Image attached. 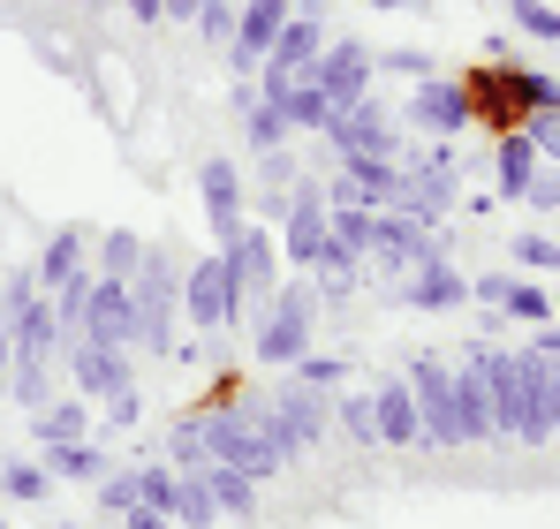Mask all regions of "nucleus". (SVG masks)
I'll return each mask as SVG.
<instances>
[{
    "label": "nucleus",
    "mask_w": 560,
    "mask_h": 529,
    "mask_svg": "<svg viewBox=\"0 0 560 529\" xmlns=\"http://www.w3.org/2000/svg\"><path fill=\"white\" fill-rule=\"evenodd\" d=\"M334 432H349L357 446H378V409H372V393L341 386V393H334Z\"/></svg>",
    "instance_id": "473e14b6"
},
{
    "label": "nucleus",
    "mask_w": 560,
    "mask_h": 529,
    "mask_svg": "<svg viewBox=\"0 0 560 529\" xmlns=\"http://www.w3.org/2000/svg\"><path fill=\"white\" fill-rule=\"evenodd\" d=\"M31 295H38V280H31V272H15V280H8V287H0V310H8V318H15V310H23V303H31Z\"/></svg>",
    "instance_id": "864d4df0"
},
{
    "label": "nucleus",
    "mask_w": 560,
    "mask_h": 529,
    "mask_svg": "<svg viewBox=\"0 0 560 529\" xmlns=\"http://www.w3.org/2000/svg\"><path fill=\"white\" fill-rule=\"evenodd\" d=\"M8 355H15V326H8V310H0V378H8Z\"/></svg>",
    "instance_id": "6e6d98bb"
},
{
    "label": "nucleus",
    "mask_w": 560,
    "mask_h": 529,
    "mask_svg": "<svg viewBox=\"0 0 560 529\" xmlns=\"http://www.w3.org/2000/svg\"><path fill=\"white\" fill-rule=\"evenodd\" d=\"M235 15H243V0H205V8L189 15V31H197L205 46H228V38H235Z\"/></svg>",
    "instance_id": "58836bf2"
},
{
    "label": "nucleus",
    "mask_w": 560,
    "mask_h": 529,
    "mask_svg": "<svg viewBox=\"0 0 560 529\" xmlns=\"http://www.w3.org/2000/svg\"><path fill=\"white\" fill-rule=\"evenodd\" d=\"M92 492H98V507H106V515H129V507H137V499H144V469H137V461H129V469H121V461H114V469H106V477H98Z\"/></svg>",
    "instance_id": "f704fd0d"
},
{
    "label": "nucleus",
    "mask_w": 560,
    "mask_h": 529,
    "mask_svg": "<svg viewBox=\"0 0 560 529\" xmlns=\"http://www.w3.org/2000/svg\"><path fill=\"white\" fill-rule=\"evenodd\" d=\"M266 401H273V416H280V424H288V439H295V454L326 446V424H334V393H318V386L288 378V386H273Z\"/></svg>",
    "instance_id": "2eb2a0df"
},
{
    "label": "nucleus",
    "mask_w": 560,
    "mask_h": 529,
    "mask_svg": "<svg viewBox=\"0 0 560 529\" xmlns=\"http://www.w3.org/2000/svg\"><path fill=\"white\" fill-rule=\"evenodd\" d=\"M341 175L357 181V197H364V204H378V212L401 197V160H341Z\"/></svg>",
    "instance_id": "c85d7f7f"
},
{
    "label": "nucleus",
    "mask_w": 560,
    "mask_h": 529,
    "mask_svg": "<svg viewBox=\"0 0 560 529\" xmlns=\"http://www.w3.org/2000/svg\"><path fill=\"white\" fill-rule=\"evenodd\" d=\"M54 371L61 363H8V401L31 416V409H46L54 401Z\"/></svg>",
    "instance_id": "2f4dec72"
},
{
    "label": "nucleus",
    "mask_w": 560,
    "mask_h": 529,
    "mask_svg": "<svg viewBox=\"0 0 560 529\" xmlns=\"http://www.w3.org/2000/svg\"><path fill=\"white\" fill-rule=\"evenodd\" d=\"M523 204H530V212H560V167H538L530 189H523Z\"/></svg>",
    "instance_id": "09e8293b"
},
{
    "label": "nucleus",
    "mask_w": 560,
    "mask_h": 529,
    "mask_svg": "<svg viewBox=\"0 0 560 529\" xmlns=\"http://www.w3.org/2000/svg\"><path fill=\"white\" fill-rule=\"evenodd\" d=\"M455 439H463V446H500V424H492V386H485L477 355L455 363Z\"/></svg>",
    "instance_id": "f3484780"
},
{
    "label": "nucleus",
    "mask_w": 560,
    "mask_h": 529,
    "mask_svg": "<svg viewBox=\"0 0 560 529\" xmlns=\"http://www.w3.org/2000/svg\"><path fill=\"white\" fill-rule=\"evenodd\" d=\"M401 121H417L424 137H463L469 121H477V114H469V84L463 77H440V69L417 77V91L401 98Z\"/></svg>",
    "instance_id": "1a4fd4ad"
},
{
    "label": "nucleus",
    "mask_w": 560,
    "mask_h": 529,
    "mask_svg": "<svg viewBox=\"0 0 560 529\" xmlns=\"http://www.w3.org/2000/svg\"><path fill=\"white\" fill-rule=\"evenodd\" d=\"M69 272H84V220H69V227H54L46 235V250L31 264V280H38V295H54Z\"/></svg>",
    "instance_id": "5701e85b"
},
{
    "label": "nucleus",
    "mask_w": 560,
    "mask_h": 529,
    "mask_svg": "<svg viewBox=\"0 0 560 529\" xmlns=\"http://www.w3.org/2000/svg\"><path fill=\"white\" fill-rule=\"evenodd\" d=\"M197 8H205V0H167V23H189Z\"/></svg>",
    "instance_id": "4d7b16f0"
},
{
    "label": "nucleus",
    "mask_w": 560,
    "mask_h": 529,
    "mask_svg": "<svg viewBox=\"0 0 560 529\" xmlns=\"http://www.w3.org/2000/svg\"><path fill=\"white\" fill-rule=\"evenodd\" d=\"M508 61V54H500ZM500 61H477L463 84H469V114L500 137V129H523V106H515V91H508V77H500Z\"/></svg>",
    "instance_id": "6ab92c4d"
},
{
    "label": "nucleus",
    "mask_w": 560,
    "mask_h": 529,
    "mask_svg": "<svg viewBox=\"0 0 560 529\" xmlns=\"http://www.w3.org/2000/svg\"><path fill=\"white\" fill-rule=\"evenodd\" d=\"M508 15H515V31H530V38H560V8H546V0H508Z\"/></svg>",
    "instance_id": "37998d69"
},
{
    "label": "nucleus",
    "mask_w": 560,
    "mask_h": 529,
    "mask_svg": "<svg viewBox=\"0 0 560 529\" xmlns=\"http://www.w3.org/2000/svg\"><path fill=\"white\" fill-rule=\"evenodd\" d=\"M440 250V227H424V220H409V212H378V235H372V258H364V272H378L386 287H401L409 280V264H424Z\"/></svg>",
    "instance_id": "423d86ee"
},
{
    "label": "nucleus",
    "mask_w": 560,
    "mask_h": 529,
    "mask_svg": "<svg viewBox=\"0 0 560 529\" xmlns=\"http://www.w3.org/2000/svg\"><path fill=\"white\" fill-rule=\"evenodd\" d=\"M288 15H295V0H243V15H235V38L220 46L235 77H258V61L273 54V38H280V23H288Z\"/></svg>",
    "instance_id": "9d476101"
},
{
    "label": "nucleus",
    "mask_w": 560,
    "mask_h": 529,
    "mask_svg": "<svg viewBox=\"0 0 560 529\" xmlns=\"http://www.w3.org/2000/svg\"><path fill=\"white\" fill-rule=\"evenodd\" d=\"M508 318H530V326H553V295L546 287H530V280H508V303H500Z\"/></svg>",
    "instance_id": "ea45409f"
},
{
    "label": "nucleus",
    "mask_w": 560,
    "mask_h": 529,
    "mask_svg": "<svg viewBox=\"0 0 560 529\" xmlns=\"http://www.w3.org/2000/svg\"><path fill=\"white\" fill-rule=\"evenodd\" d=\"M243 137H250V152H280L295 129H288V114H280V106H266V98H258V106L243 114Z\"/></svg>",
    "instance_id": "e433bc0d"
},
{
    "label": "nucleus",
    "mask_w": 560,
    "mask_h": 529,
    "mask_svg": "<svg viewBox=\"0 0 560 529\" xmlns=\"http://www.w3.org/2000/svg\"><path fill=\"white\" fill-rule=\"evenodd\" d=\"M266 106H280V114H288V129H303V137H318V129L334 121V98L311 84V77H295V84L280 91V98H266Z\"/></svg>",
    "instance_id": "bb28decb"
},
{
    "label": "nucleus",
    "mask_w": 560,
    "mask_h": 529,
    "mask_svg": "<svg viewBox=\"0 0 560 529\" xmlns=\"http://www.w3.org/2000/svg\"><path fill=\"white\" fill-rule=\"evenodd\" d=\"M401 378H409V393H417V424H424V446H432V454L463 446V439H455V371H447L440 355H417Z\"/></svg>",
    "instance_id": "6e6552de"
},
{
    "label": "nucleus",
    "mask_w": 560,
    "mask_h": 529,
    "mask_svg": "<svg viewBox=\"0 0 560 529\" xmlns=\"http://www.w3.org/2000/svg\"><path fill=\"white\" fill-rule=\"evenodd\" d=\"M326 137V152H334V167L341 160H401V121L386 114V98H349V106H334V121L318 129Z\"/></svg>",
    "instance_id": "20e7f679"
},
{
    "label": "nucleus",
    "mask_w": 560,
    "mask_h": 529,
    "mask_svg": "<svg viewBox=\"0 0 560 529\" xmlns=\"http://www.w3.org/2000/svg\"><path fill=\"white\" fill-rule=\"evenodd\" d=\"M183 318L197 333H228V326H243V310H235V287H228V264L220 250H205L197 264H183Z\"/></svg>",
    "instance_id": "0eeeda50"
},
{
    "label": "nucleus",
    "mask_w": 560,
    "mask_h": 529,
    "mask_svg": "<svg viewBox=\"0 0 560 529\" xmlns=\"http://www.w3.org/2000/svg\"><path fill=\"white\" fill-rule=\"evenodd\" d=\"M38 461H46V477H54V484H98V477L114 469V454L92 446V439H54Z\"/></svg>",
    "instance_id": "4be33fe9"
},
{
    "label": "nucleus",
    "mask_w": 560,
    "mask_h": 529,
    "mask_svg": "<svg viewBox=\"0 0 560 529\" xmlns=\"http://www.w3.org/2000/svg\"><path fill=\"white\" fill-rule=\"evenodd\" d=\"M167 461H175V469H183V477H205V469H212V454H205V439H197V424H175V439H167Z\"/></svg>",
    "instance_id": "a19ab883"
},
{
    "label": "nucleus",
    "mask_w": 560,
    "mask_h": 529,
    "mask_svg": "<svg viewBox=\"0 0 560 529\" xmlns=\"http://www.w3.org/2000/svg\"><path fill=\"white\" fill-rule=\"evenodd\" d=\"M326 235L357 258H372V235H378V204H326Z\"/></svg>",
    "instance_id": "cd10ccee"
},
{
    "label": "nucleus",
    "mask_w": 560,
    "mask_h": 529,
    "mask_svg": "<svg viewBox=\"0 0 560 529\" xmlns=\"http://www.w3.org/2000/svg\"><path fill=\"white\" fill-rule=\"evenodd\" d=\"M311 341H318V287L311 280H273V295L250 310V355L266 371H288Z\"/></svg>",
    "instance_id": "f257e3e1"
},
{
    "label": "nucleus",
    "mask_w": 560,
    "mask_h": 529,
    "mask_svg": "<svg viewBox=\"0 0 560 529\" xmlns=\"http://www.w3.org/2000/svg\"><path fill=\"white\" fill-rule=\"evenodd\" d=\"M197 197H205V227H212V243H235L243 235V175H235V160H197Z\"/></svg>",
    "instance_id": "ddd939ff"
},
{
    "label": "nucleus",
    "mask_w": 560,
    "mask_h": 529,
    "mask_svg": "<svg viewBox=\"0 0 560 529\" xmlns=\"http://www.w3.org/2000/svg\"><path fill=\"white\" fill-rule=\"evenodd\" d=\"M61 371H69V386H77L84 401H106L114 386L137 378V371H129V349H98V341H77V349L61 355Z\"/></svg>",
    "instance_id": "a211bd4d"
},
{
    "label": "nucleus",
    "mask_w": 560,
    "mask_h": 529,
    "mask_svg": "<svg viewBox=\"0 0 560 529\" xmlns=\"http://www.w3.org/2000/svg\"><path fill=\"white\" fill-rule=\"evenodd\" d=\"M409 310H424V318H447V310H463L469 303V272H455L447 264V250H432L424 264H409V280L394 287Z\"/></svg>",
    "instance_id": "f8f14e48"
},
{
    "label": "nucleus",
    "mask_w": 560,
    "mask_h": 529,
    "mask_svg": "<svg viewBox=\"0 0 560 529\" xmlns=\"http://www.w3.org/2000/svg\"><path fill=\"white\" fill-rule=\"evenodd\" d=\"M0 529H8V522H0Z\"/></svg>",
    "instance_id": "052dcab7"
},
{
    "label": "nucleus",
    "mask_w": 560,
    "mask_h": 529,
    "mask_svg": "<svg viewBox=\"0 0 560 529\" xmlns=\"http://www.w3.org/2000/svg\"><path fill=\"white\" fill-rule=\"evenodd\" d=\"M84 341H98V349H129V355H137V295H129V280H106V272H92Z\"/></svg>",
    "instance_id": "9b49d317"
},
{
    "label": "nucleus",
    "mask_w": 560,
    "mask_h": 529,
    "mask_svg": "<svg viewBox=\"0 0 560 529\" xmlns=\"http://www.w3.org/2000/svg\"><path fill=\"white\" fill-rule=\"evenodd\" d=\"M288 378H303V386H318V393H341V386H349V363L326 355V349H303L288 363Z\"/></svg>",
    "instance_id": "c9c22d12"
},
{
    "label": "nucleus",
    "mask_w": 560,
    "mask_h": 529,
    "mask_svg": "<svg viewBox=\"0 0 560 529\" xmlns=\"http://www.w3.org/2000/svg\"><path fill=\"white\" fill-rule=\"evenodd\" d=\"M121 8H129L144 31H152V23H167V0H121Z\"/></svg>",
    "instance_id": "5fc2aeb1"
},
{
    "label": "nucleus",
    "mask_w": 560,
    "mask_h": 529,
    "mask_svg": "<svg viewBox=\"0 0 560 529\" xmlns=\"http://www.w3.org/2000/svg\"><path fill=\"white\" fill-rule=\"evenodd\" d=\"M92 409L84 393H69V401H46V409H31V439L54 446V439H92Z\"/></svg>",
    "instance_id": "393cba45"
},
{
    "label": "nucleus",
    "mask_w": 560,
    "mask_h": 529,
    "mask_svg": "<svg viewBox=\"0 0 560 529\" xmlns=\"http://www.w3.org/2000/svg\"><path fill=\"white\" fill-rule=\"evenodd\" d=\"M500 77H508V91H515V106H523V121H530V114H546V106H560V77H546V69H523V61H500Z\"/></svg>",
    "instance_id": "c756f323"
},
{
    "label": "nucleus",
    "mask_w": 560,
    "mask_h": 529,
    "mask_svg": "<svg viewBox=\"0 0 560 529\" xmlns=\"http://www.w3.org/2000/svg\"><path fill=\"white\" fill-rule=\"evenodd\" d=\"M0 492L31 507V499H46V492H54V477H46V461H0Z\"/></svg>",
    "instance_id": "4c0bfd02"
},
{
    "label": "nucleus",
    "mask_w": 560,
    "mask_h": 529,
    "mask_svg": "<svg viewBox=\"0 0 560 529\" xmlns=\"http://www.w3.org/2000/svg\"><path fill=\"white\" fill-rule=\"evenodd\" d=\"M137 264H144V235L137 227H106L98 235V272L106 280H137Z\"/></svg>",
    "instance_id": "7c9ffc66"
},
{
    "label": "nucleus",
    "mask_w": 560,
    "mask_h": 529,
    "mask_svg": "<svg viewBox=\"0 0 560 529\" xmlns=\"http://www.w3.org/2000/svg\"><path fill=\"white\" fill-rule=\"evenodd\" d=\"M258 160H266V189H288V181H295V152H288V144H280V152H258Z\"/></svg>",
    "instance_id": "603ef678"
},
{
    "label": "nucleus",
    "mask_w": 560,
    "mask_h": 529,
    "mask_svg": "<svg viewBox=\"0 0 560 529\" xmlns=\"http://www.w3.org/2000/svg\"><path fill=\"white\" fill-rule=\"evenodd\" d=\"M137 469H144V507L167 515L175 507V461H137Z\"/></svg>",
    "instance_id": "a18cd8bd"
},
{
    "label": "nucleus",
    "mask_w": 560,
    "mask_h": 529,
    "mask_svg": "<svg viewBox=\"0 0 560 529\" xmlns=\"http://www.w3.org/2000/svg\"><path fill=\"white\" fill-rule=\"evenodd\" d=\"M477 371H485V386H492V424H500V446H515V416H523V363L515 349H492V341H477Z\"/></svg>",
    "instance_id": "dca6fc26"
},
{
    "label": "nucleus",
    "mask_w": 560,
    "mask_h": 529,
    "mask_svg": "<svg viewBox=\"0 0 560 529\" xmlns=\"http://www.w3.org/2000/svg\"><path fill=\"white\" fill-rule=\"evenodd\" d=\"M538 167H546V160H538V144H530L523 129H500V144H492V189L523 204V189H530Z\"/></svg>",
    "instance_id": "412c9836"
},
{
    "label": "nucleus",
    "mask_w": 560,
    "mask_h": 529,
    "mask_svg": "<svg viewBox=\"0 0 560 529\" xmlns=\"http://www.w3.org/2000/svg\"><path fill=\"white\" fill-rule=\"evenodd\" d=\"M515 264H538V272H560V243H553V235H515Z\"/></svg>",
    "instance_id": "de8ad7c7"
},
{
    "label": "nucleus",
    "mask_w": 560,
    "mask_h": 529,
    "mask_svg": "<svg viewBox=\"0 0 560 529\" xmlns=\"http://www.w3.org/2000/svg\"><path fill=\"white\" fill-rule=\"evenodd\" d=\"M220 264H228V287H235V310L250 318V310L273 295V280H280V235L243 220V235H235V243H220Z\"/></svg>",
    "instance_id": "39448f33"
},
{
    "label": "nucleus",
    "mask_w": 560,
    "mask_h": 529,
    "mask_svg": "<svg viewBox=\"0 0 560 529\" xmlns=\"http://www.w3.org/2000/svg\"><path fill=\"white\" fill-rule=\"evenodd\" d=\"M357 280H364V258L357 250H341L334 235L318 243V258H311V287L326 295V303H341V295H357Z\"/></svg>",
    "instance_id": "a878e982"
},
{
    "label": "nucleus",
    "mask_w": 560,
    "mask_h": 529,
    "mask_svg": "<svg viewBox=\"0 0 560 529\" xmlns=\"http://www.w3.org/2000/svg\"><path fill=\"white\" fill-rule=\"evenodd\" d=\"M523 137L538 144V160H546V167H560V106H546V114H530V121H523Z\"/></svg>",
    "instance_id": "c03bdc74"
},
{
    "label": "nucleus",
    "mask_w": 560,
    "mask_h": 529,
    "mask_svg": "<svg viewBox=\"0 0 560 529\" xmlns=\"http://www.w3.org/2000/svg\"><path fill=\"white\" fill-rule=\"evenodd\" d=\"M98 409H106V424H114V432H137V424H144V393H137V378H129V386H114Z\"/></svg>",
    "instance_id": "79ce46f5"
},
{
    "label": "nucleus",
    "mask_w": 560,
    "mask_h": 529,
    "mask_svg": "<svg viewBox=\"0 0 560 529\" xmlns=\"http://www.w3.org/2000/svg\"><path fill=\"white\" fill-rule=\"evenodd\" d=\"M205 492H212V507H220L228 522H258V477H250V469L212 461V469H205Z\"/></svg>",
    "instance_id": "b1692460"
},
{
    "label": "nucleus",
    "mask_w": 560,
    "mask_h": 529,
    "mask_svg": "<svg viewBox=\"0 0 560 529\" xmlns=\"http://www.w3.org/2000/svg\"><path fill=\"white\" fill-rule=\"evenodd\" d=\"M295 15H326V0H295Z\"/></svg>",
    "instance_id": "13d9d810"
},
{
    "label": "nucleus",
    "mask_w": 560,
    "mask_h": 529,
    "mask_svg": "<svg viewBox=\"0 0 560 529\" xmlns=\"http://www.w3.org/2000/svg\"><path fill=\"white\" fill-rule=\"evenodd\" d=\"M372 69H386V77H432V54H417V46H394V54H372Z\"/></svg>",
    "instance_id": "49530a36"
},
{
    "label": "nucleus",
    "mask_w": 560,
    "mask_h": 529,
    "mask_svg": "<svg viewBox=\"0 0 560 529\" xmlns=\"http://www.w3.org/2000/svg\"><path fill=\"white\" fill-rule=\"evenodd\" d=\"M469 303L500 310V303H508V272H469Z\"/></svg>",
    "instance_id": "8fccbe9b"
},
{
    "label": "nucleus",
    "mask_w": 560,
    "mask_h": 529,
    "mask_svg": "<svg viewBox=\"0 0 560 529\" xmlns=\"http://www.w3.org/2000/svg\"><path fill=\"white\" fill-rule=\"evenodd\" d=\"M167 515H175V529H212V522H220L205 477H183V469H175V507H167Z\"/></svg>",
    "instance_id": "72a5a7b5"
},
{
    "label": "nucleus",
    "mask_w": 560,
    "mask_h": 529,
    "mask_svg": "<svg viewBox=\"0 0 560 529\" xmlns=\"http://www.w3.org/2000/svg\"><path fill=\"white\" fill-rule=\"evenodd\" d=\"M455 204H463V152H455V137H432L417 160H401V197H394V212L440 227Z\"/></svg>",
    "instance_id": "7ed1b4c3"
},
{
    "label": "nucleus",
    "mask_w": 560,
    "mask_h": 529,
    "mask_svg": "<svg viewBox=\"0 0 560 529\" xmlns=\"http://www.w3.org/2000/svg\"><path fill=\"white\" fill-rule=\"evenodd\" d=\"M0 393H8V378H0Z\"/></svg>",
    "instance_id": "bf43d9fd"
},
{
    "label": "nucleus",
    "mask_w": 560,
    "mask_h": 529,
    "mask_svg": "<svg viewBox=\"0 0 560 529\" xmlns=\"http://www.w3.org/2000/svg\"><path fill=\"white\" fill-rule=\"evenodd\" d=\"M372 46H357V38H326V54L311 61V84L326 91L334 106H349V98H364L372 91Z\"/></svg>",
    "instance_id": "4468645a"
},
{
    "label": "nucleus",
    "mask_w": 560,
    "mask_h": 529,
    "mask_svg": "<svg viewBox=\"0 0 560 529\" xmlns=\"http://www.w3.org/2000/svg\"><path fill=\"white\" fill-rule=\"evenodd\" d=\"M114 529H175V515H160V507H144V499H137L129 515H114Z\"/></svg>",
    "instance_id": "3c124183"
},
{
    "label": "nucleus",
    "mask_w": 560,
    "mask_h": 529,
    "mask_svg": "<svg viewBox=\"0 0 560 529\" xmlns=\"http://www.w3.org/2000/svg\"><path fill=\"white\" fill-rule=\"evenodd\" d=\"M129 295H137V349L144 355H175V326H183V264L167 258L160 243H144V264H137Z\"/></svg>",
    "instance_id": "f03ea898"
},
{
    "label": "nucleus",
    "mask_w": 560,
    "mask_h": 529,
    "mask_svg": "<svg viewBox=\"0 0 560 529\" xmlns=\"http://www.w3.org/2000/svg\"><path fill=\"white\" fill-rule=\"evenodd\" d=\"M372 409H378V446H424V424H417V393H409V378H378V386H372Z\"/></svg>",
    "instance_id": "aec40b11"
}]
</instances>
